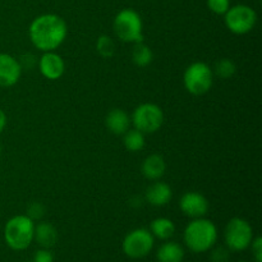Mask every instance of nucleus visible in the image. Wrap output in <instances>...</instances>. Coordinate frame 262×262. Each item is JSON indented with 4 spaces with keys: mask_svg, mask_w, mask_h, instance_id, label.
Segmentation results:
<instances>
[{
    "mask_svg": "<svg viewBox=\"0 0 262 262\" xmlns=\"http://www.w3.org/2000/svg\"><path fill=\"white\" fill-rule=\"evenodd\" d=\"M68 35L67 22L58 14L46 13L36 17L28 28V36L36 49L55 51L66 41Z\"/></svg>",
    "mask_w": 262,
    "mask_h": 262,
    "instance_id": "1",
    "label": "nucleus"
},
{
    "mask_svg": "<svg viewBox=\"0 0 262 262\" xmlns=\"http://www.w3.org/2000/svg\"><path fill=\"white\" fill-rule=\"evenodd\" d=\"M186 247L193 253H204L211 250L217 241V228L211 220L197 217L188 223L183 233Z\"/></svg>",
    "mask_w": 262,
    "mask_h": 262,
    "instance_id": "2",
    "label": "nucleus"
},
{
    "mask_svg": "<svg viewBox=\"0 0 262 262\" xmlns=\"http://www.w3.org/2000/svg\"><path fill=\"white\" fill-rule=\"evenodd\" d=\"M33 233L35 222L27 215H15L5 224L4 241L13 251H25L33 242Z\"/></svg>",
    "mask_w": 262,
    "mask_h": 262,
    "instance_id": "3",
    "label": "nucleus"
},
{
    "mask_svg": "<svg viewBox=\"0 0 262 262\" xmlns=\"http://www.w3.org/2000/svg\"><path fill=\"white\" fill-rule=\"evenodd\" d=\"M115 36L123 42L136 43L143 40V22L140 13L125 8L118 12L113 22Z\"/></svg>",
    "mask_w": 262,
    "mask_h": 262,
    "instance_id": "4",
    "label": "nucleus"
},
{
    "mask_svg": "<svg viewBox=\"0 0 262 262\" xmlns=\"http://www.w3.org/2000/svg\"><path fill=\"white\" fill-rule=\"evenodd\" d=\"M183 83L187 91L194 96L207 94L214 83L212 69L204 61H194L184 71Z\"/></svg>",
    "mask_w": 262,
    "mask_h": 262,
    "instance_id": "5",
    "label": "nucleus"
},
{
    "mask_svg": "<svg viewBox=\"0 0 262 262\" xmlns=\"http://www.w3.org/2000/svg\"><path fill=\"white\" fill-rule=\"evenodd\" d=\"M253 229L247 220L233 217L228 222L224 230L225 246L233 252H242L250 248L253 239Z\"/></svg>",
    "mask_w": 262,
    "mask_h": 262,
    "instance_id": "6",
    "label": "nucleus"
},
{
    "mask_svg": "<svg viewBox=\"0 0 262 262\" xmlns=\"http://www.w3.org/2000/svg\"><path fill=\"white\" fill-rule=\"evenodd\" d=\"M154 245H155V238L151 234L150 229L137 228L125 235L122 248L127 257L140 260V258L146 257L152 251Z\"/></svg>",
    "mask_w": 262,
    "mask_h": 262,
    "instance_id": "7",
    "label": "nucleus"
},
{
    "mask_svg": "<svg viewBox=\"0 0 262 262\" xmlns=\"http://www.w3.org/2000/svg\"><path fill=\"white\" fill-rule=\"evenodd\" d=\"M225 26L235 35H246L255 28L257 14L255 9L246 4L233 5L225 13Z\"/></svg>",
    "mask_w": 262,
    "mask_h": 262,
    "instance_id": "8",
    "label": "nucleus"
},
{
    "mask_svg": "<svg viewBox=\"0 0 262 262\" xmlns=\"http://www.w3.org/2000/svg\"><path fill=\"white\" fill-rule=\"evenodd\" d=\"M130 122L140 132L155 133L163 125L164 113L159 105L145 102L136 107L132 118H130Z\"/></svg>",
    "mask_w": 262,
    "mask_h": 262,
    "instance_id": "9",
    "label": "nucleus"
},
{
    "mask_svg": "<svg viewBox=\"0 0 262 262\" xmlns=\"http://www.w3.org/2000/svg\"><path fill=\"white\" fill-rule=\"evenodd\" d=\"M179 207L186 216L197 219L204 217L210 209L209 201L200 192H186L179 200Z\"/></svg>",
    "mask_w": 262,
    "mask_h": 262,
    "instance_id": "10",
    "label": "nucleus"
},
{
    "mask_svg": "<svg viewBox=\"0 0 262 262\" xmlns=\"http://www.w3.org/2000/svg\"><path fill=\"white\" fill-rule=\"evenodd\" d=\"M22 67L19 60L9 54L0 53V87H12L19 81Z\"/></svg>",
    "mask_w": 262,
    "mask_h": 262,
    "instance_id": "11",
    "label": "nucleus"
},
{
    "mask_svg": "<svg viewBox=\"0 0 262 262\" xmlns=\"http://www.w3.org/2000/svg\"><path fill=\"white\" fill-rule=\"evenodd\" d=\"M38 69L46 79L55 81L60 78L66 72V63L55 51H46L38 59Z\"/></svg>",
    "mask_w": 262,
    "mask_h": 262,
    "instance_id": "12",
    "label": "nucleus"
},
{
    "mask_svg": "<svg viewBox=\"0 0 262 262\" xmlns=\"http://www.w3.org/2000/svg\"><path fill=\"white\" fill-rule=\"evenodd\" d=\"M171 197H173V191H171L170 186L165 182H154L152 184L147 187L145 193L146 202L156 207L168 205Z\"/></svg>",
    "mask_w": 262,
    "mask_h": 262,
    "instance_id": "13",
    "label": "nucleus"
},
{
    "mask_svg": "<svg viewBox=\"0 0 262 262\" xmlns=\"http://www.w3.org/2000/svg\"><path fill=\"white\" fill-rule=\"evenodd\" d=\"M130 117L123 109H113L105 118V125L107 129L117 136H123L130 127Z\"/></svg>",
    "mask_w": 262,
    "mask_h": 262,
    "instance_id": "14",
    "label": "nucleus"
},
{
    "mask_svg": "<svg viewBox=\"0 0 262 262\" xmlns=\"http://www.w3.org/2000/svg\"><path fill=\"white\" fill-rule=\"evenodd\" d=\"M33 241H36L41 248H49L55 246L58 242V230L53 224L48 222H41L35 225V233H33Z\"/></svg>",
    "mask_w": 262,
    "mask_h": 262,
    "instance_id": "15",
    "label": "nucleus"
},
{
    "mask_svg": "<svg viewBox=\"0 0 262 262\" xmlns=\"http://www.w3.org/2000/svg\"><path fill=\"white\" fill-rule=\"evenodd\" d=\"M141 170H142L143 177L148 181H159L165 174V160H164L163 156L152 154L143 160Z\"/></svg>",
    "mask_w": 262,
    "mask_h": 262,
    "instance_id": "16",
    "label": "nucleus"
},
{
    "mask_svg": "<svg viewBox=\"0 0 262 262\" xmlns=\"http://www.w3.org/2000/svg\"><path fill=\"white\" fill-rule=\"evenodd\" d=\"M184 248L179 243L166 241L156 251V260L158 262H183Z\"/></svg>",
    "mask_w": 262,
    "mask_h": 262,
    "instance_id": "17",
    "label": "nucleus"
},
{
    "mask_svg": "<svg viewBox=\"0 0 262 262\" xmlns=\"http://www.w3.org/2000/svg\"><path fill=\"white\" fill-rule=\"evenodd\" d=\"M150 232L154 238H158L160 241H168L176 233V224L168 217H156L151 222Z\"/></svg>",
    "mask_w": 262,
    "mask_h": 262,
    "instance_id": "18",
    "label": "nucleus"
},
{
    "mask_svg": "<svg viewBox=\"0 0 262 262\" xmlns=\"http://www.w3.org/2000/svg\"><path fill=\"white\" fill-rule=\"evenodd\" d=\"M152 59H154L152 50L150 49V46L143 43V41H141V42H136L135 45H133L132 60L136 66L141 67V68H145V67H147L148 64L152 61Z\"/></svg>",
    "mask_w": 262,
    "mask_h": 262,
    "instance_id": "19",
    "label": "nucleus"
},
{
    "mask_svg": "<svg viewBox=\"0 0 262 262\" xmlns=\"http://www.w3.org/2000/svg\"><path fill=\"white\" fill-rule=\"evenodd\" d=\"M123 136H124L123 137V143H124V147L128 151L137 152V151L143 150L146 145L145 133L140 132V130L135 128V129H128Z\"/></svg>",
    "mask_w": 262,
    "mask_h": 262,
    "instance_id": "20",
    "label": "nucleus"
},
{
    "mask_svg": "<svg viewBox=\"0 0 262 262\" xmlns=\"http://www.w3.org/2000/svg\"><path fill=\"white\" fill-rule=\"evenodd\" d=\"M237 72V67H235L234 61H232L228 58H223L220 60L216 61L214 69H212V73L216 74V77L222 79H229Z\"/></svg>",
    "mask_w": 262,
    "mask_h": 262,
    "instance_id": "21",
    "label": "nucleus"
},
{
    "mask_svg": "<svg viewBox=\"0 0 262 262\" xmlns=\"http://www.w3.org/2000/svg\"><path fill=\"white\" fill-rule=\"evenodd\" d=\"M96 50L102 58H112L115 54V42L110 36L101 35L96 41Z\"/></svg>",
    "mask_w": 262,
    "mask_h": 262,
    "instance_id": "22",
    "label": "nucleus"
},
{
    "mask_svg": "<svg viewBox=\"0 0 262 262\" xmlns=\"http://www.w3.org/2000/svg\"><path fill=\"white\" fill-rule=\"evenodd\" d=\"M207 8L217 15H224L230 8V0H207Z\"/></svg>",
    "mask_w": 262,
    "mask_h": 262,
    "instance_id": "23",
    "label": "nucleus"
},
{
    "mask_svg": "<svg viewBox=\"0 0 262 262\" xmlns=\"http://www.w3.org/2000/svg\"><path fill=\"white\" fill-rule=\"evenodd\" d=\"M26 215H27L31 220H33V222L42 219V216L45 215V206H43L41 202H32V204L27 207V214Z\"/></svg>",
    "mask_w": 262,
    "mask_h": 262,
    "instance_id": "24",
    "label": "nucleus"
},
{
    "mask_svg": "<svg viewBox=\"0 0 262 262\" xmlns=\"http://www.w3.org/2000/svg\"><path fill=\"white\" fill-rule=\"evenodd\" d=\"M210 253V260L211 262H228L229 261L230 251L227 247H212Z\"/></svg>",
    "mask_w": 262,
    "mask_h": 262,
    "instance_id": "25",
    "label": "nucleus"
},
{
    "mask_svg": "<svg viewBox=\"0 0 262 262\" xmlns=\"http://www.w3.org/2000/svg\"><path fill=\"white\" fill-rule=\"evenodd\" d=\"M33 262H54V256L49 248H40L33 255Z\"/></svg>",
    "mask_w": 262,
    "mask_h": 262,
    "instance_id": "26",
    "label": "nucleus"
},
{
    "mask_svg": "<svg viewBox=\"0 0 262 262\" xmlns=\"http://www.w3.org/2000/svg\"><path fill=\"white\" fill-rule=\"evenodd\" d=\"M252 248L253 257H255V262H262V239L261 237H256L252 239V243L250 246Z\"/></svg>",
    "mask_w": 262,
    "mask_h": 262,
    "instance_id": "27",
    "label": "nucleus"
},
{
    "mask_svg": "<svg viewBox=\"0 0 262 262\" xmlns=\"http://www.w3.org/2000/svg\"><path fill=\"white\" fill-rule=\"evenodd\" d=\"M36 63H37V61H36V56L32 55V54L28 53V54H25V55L20 56L19 64H20V67H22V69L26 68V67H27L28 69L33 68V66H35Z\"/></svg>",
    "mask_w": 262,
    "mask_h": 262,
    "instance_id": "28",
    "label": "nucleus"
},
{
    "mask_svg": "<svg viewBox=\"0 0 262 262\" xmlns=\"http://www.w3.org/2000/svg\"><path fill=\"white\" fill-rule=\"evenodd\" d=\"M5 125H7V115H5V113L0 109V133L4 130Z\"/></svg>",
    "mask_w": 262,
    "mask_h": 262,
    "instance_id": "29",
    "label": "nucleus"
},
{
    "mask_svg": "<svg viewBox=\"0 0 262 262\" xmlns=\"http://www.w3.org/2000/svg\"><path fill=\"white\" fill-rule=\"evenodd\" d=\"M0 155H2V146H0Z\"/></svg>",
    "mask_w": 262,
    "mask_h": 262,
    "instance_id": "30",
    "label": "nucleus"
},
{
    "mask_svg": "<svg viewBox=\"0 0 262 262\" xmlns=\"http://www.w3.org/2000/svg\"><path fill=\"white\" fill-rule=\"evenodd\" d=\"M238 262H250V261H238Z\"/></svg>",
    "mask_w": 262,
    "mask_h": 262,
    "instance_id": "31",
    "label": "nucleus"
},
{
    "mask_svg": "<svg viewBox=\"0 0 262 262\" xmlns=\"http://www.w3.org/2000/svg\"><path fill=\"white\" fill-rule=\"evenodd\" d=\"M25 262H33V261H25Z\"/></svg>",
    "mask_w": 262,
    "mask_h": 262,
    "instance_id": "32",
    "label": "nucleus"
}]
</instances>
